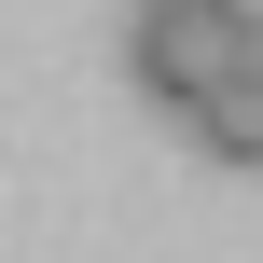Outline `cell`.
<instances>
[{
  "mask_svg": "<svg viewBox=\"0 0 263 263\" xmlns=\"http://www.w3.org/2000/svg\"><path fill=\"white\" fill-rule=\"evenodd\" d=\"M125 55H139V83L194 125L222 83H250V14H236V0H139V42H125Z\"/></svg>",
  "mask_w": 263,
  "mask_h": 263,
  "instance_id": "1",
  "label": "cell"
},
{
  "mask_svg": "<svg viewBox=\"0 0 263 263\" xmlns=\"http://www.w3.org/2000/svg\"><path fill=\"white\" fill-rule=\"evenodd\" d=\"M194 153H208V166H263V69L222 83V97L194 111Z\"/></svg>",
  "mask_w": 263,
  "mask_h": 263,
  "instance_id": "2",
  "label": "cell"
},
{
  "mask_svg": "<svg viewBox=\"0 0 263 263\" xmlns=\"http://www.w3.org/2000/svg\"><path fill=\"white\" fill-rule=\"evenodd\" d=\"M250 69H263V14H250Z\"/></svg>",
  "mask_w": 263,
  "mask_h": 263,
  "instance_id": "3",
  "label": "cell"
}]
</instances>
